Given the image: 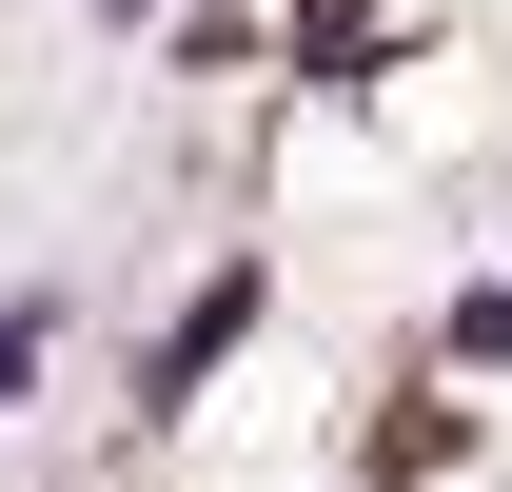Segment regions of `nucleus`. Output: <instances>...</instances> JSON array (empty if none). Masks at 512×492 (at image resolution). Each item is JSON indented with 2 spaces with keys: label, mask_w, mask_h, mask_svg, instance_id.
<instances>
[{
  "label": "nucleus",
  "mask_w": 512,
  "mask_h": 492,
  "mask_svg": "<svg viewBox=\"0 0 512 492\" xmlns=\"http://www.w3.org/2000/svg\"><path fill=\"white\" fill-rule=\"evenodd\" d=\"M237 335H256V276H197V296H178V335L138 355V414H178V394H197L217 355H237Z\"/></svg>",
  "instance_id": "obj_1"
},
{
  "label": "nucleus",
  "mask_w": 512,
  "mask_h": 492,
  "mask_svg": "<svg viewBox=\"0 0 512 492\" xmlns=\"http://www.w3.org/2000/svg\"><path fill=\"white\" fill-rule=\"evenodd\" d=\"M40 355H60V276H40V296H0V414L40 394Z\"/></svg>",
  "instance_id": "obj_2"
},
{
  "label": "nucleus",
  "mask_w": 512,
  "mask_h": 492,
  "mask_svg": "<svg viewBox=\"0 0 512 492\" xmlns=\"http://www.w3.org/2000/svg\"><path fill=\"white\" fill-rule=\"evenodd\" d=\"M453 355H473V374L512 355V276H493V296H453Z\"/></svg>",
  "instance_id": "obj_3"
},
{
  "label": "nucleus",
  "mask_w": 512,
  "mask_h": 492,
  "mask_svg": "<svg viewBox=\"0 0 512 492\" xmlns=\"http://www.w3.org/2000/svg\"><path fill=\"white\" fill-rule=\"evenodd\" d=\"M99 20H158V0H99Z\"/></svg>",
  "instance_id": "obj_4"
}]
</instances>
